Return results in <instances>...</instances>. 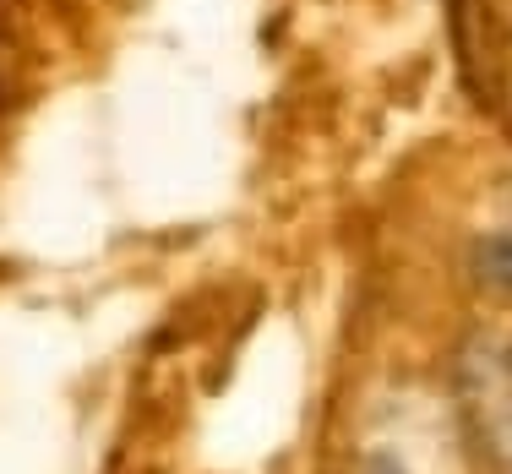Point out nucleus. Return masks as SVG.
I'll list each match as a JSON object with an SVG mask.
<instances>
[{
	"label": "nucleus",
	"instance_id": "obj_1",
	"mask_svg": "<svg viewBox=\"0 0 512 474\" xmlns=\"http://www.w3.org/2000/svg\"><path fill=\"white\" fill-rule=\"evenodd\" d=\"M453 404L474 464L512 474V333H469L458 344Z\"/></svg>",
	"mask_w": 512,
	"mask_h": 474
},
{
	"label": "nucleus",
	"instance_id": "obj_2",
	"mask_svg": "<svg viewBox=\"0 0 512 474\" xmlns=\"http://www.w3.org/2000/svg\"><path fill=\"white\" fill-rule=\"evenodd\" d=\"M474 278H480L485 289H502V295H512V224L491 229V235L474 240Z\"/></svg>",
	"mask_w": 512,
	"mask_h": 474
}]
</instances>
